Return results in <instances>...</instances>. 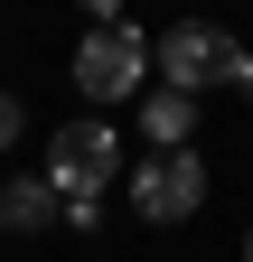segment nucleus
Returning a JSON list of instances; mask_svg holds the SVG:
<instances>
[{
	"label": "nucleus",
	"instance_id": "1",
	"mask_svg": "<svg viewBox=\"0 0 253 262\" xmlns=\"http://www.w3.org/2000/svg\"><path fill=\"white\" fill-rule=\"evenodd\" d=\"M113 122L85 113L66 131H47V187L66 196V225H103V196H113Z\"/></svg>",
	"mask_w": 253,
	"mask_h": 262
},
{
	"label": "nucleus",
	"instance_id": "9",
	"mask_svg": "<svg viewBox=\"0 0 253 262\" xmlns=\"http://www.w3.org/2000/svg\"><path fill=\"white\" fill-rule=\"evenodd\" d=\"M244 262H253V225H244Z\"/></svg>",
	"mask_w": 253,
	"mask_h": 262
},
{
	"label": "nucleus",
	"instance_id": "5",
	"mask_svg": "<svg viewBox=\"0 0 253 262\" xmlns=\"http://www.w3.org/2000/svg\"><path fill=\"white\" fill-rule=\"evenodd\" d=\"M141 131H150V150H187V141H197V94H150V103H141Z\"/></svg>",
	"mask_w": 253,
	"mask_h": 262
},
{
	"label": "nucleus",
	"instance_id": "4",
	"mask_svg": "<svg viewBox=\"0 0 253 262\" xmlns=\"http://www.w3.org/2000/svg\"><path fill=\"white\" fill-rule=\"evenodd\" d=\"M132 206H141V225H187L206 206V159L197 150H150L132 169Z\"/></svg>",
	"mask_w": 253,
	"mask_h": 262
},
{
	"label": "nucleus",
	"instance_id": "8",
	"mask_svg": "<svg viewBox=\"0 0 253 262\" xmlns=\"http://www.w3.org/2000/svg\"><path fill=\"white\" fill-rule=\"evenodd\" d=\"M235 94H253V47H244V56H235Z\"/></svg>",
	"mask_w": 253,
	"mask_h": 262
},
{
	"label": "nucleus",
	"instance_id": "2",
	"mask_svg": "<svg viewBox=\"0 0 253 262\" xmlns=\"http://www.w3.org/2000/svg\"><path fill=\"white\" fill-rule=\"evenodd\" d=\"M75 84L94 94V103L141 94V84H150V38H141V28H122V19H103V28L75 47Z\"/></svg>",
	"mask_w": 253,
	"mask_h": 262
},
{
	"label": "nucleus",
	"instance_id": "7",
	"mask_svg": "<svg viewBox=\"0 0 253 262\" xmlns=\"http://www.w3.org/2000/svg\"><path fill=\"white\" fill-rule=\"evenodd\" d=\"M10 141H19V94L0 84V150H10Z\"/></svg>",
	"mask_w": 253,
	"mask_h": 262
},
{
	"label": "nucleus",
	"instance_id": "6",
	"mask_svg": "<svg viewBox=\"0 0 253 262\" xmlns=\"http://www.w3.org/2000/svg\"><path fill=\"white\" fill-rule=\"evenodd\" d=\"M0 225H28V234H38V225H66V196L47 178H10L0 187Z\"/></svg>",
	"mask_w": 253,
	"mask_h": 262
},
{
	"label": "nucleus",
	"instance_id": "3",
	"mask_svg": "<svg viewBox=\"0 0 253 262\" xmlns=\"http://www.w3.org/2000/svg\"><path fill=\"white\" fill-rule=\"evenodd\" d=\"M235 56H244V47L225 38V28H206V19H178L169 38L150 47V66L169 75V94H206V84H235Z\"/></svg>",
	"mask_w": 253,
	"mask_h": 262
}]
</instances>
